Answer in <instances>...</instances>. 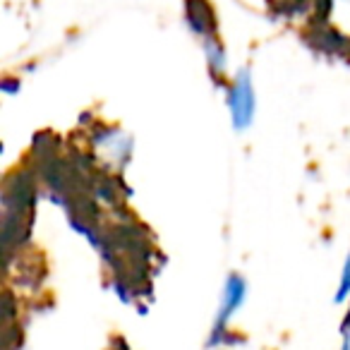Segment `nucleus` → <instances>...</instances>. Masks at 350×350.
<instances>
[{
  "mask_svg": "<svg viewBox=\"0 0 350 350\" xmlns=\"http://www.w3.org/2000/svg\"><path fill=\"white\" fill-rule=\"evenodd\" d=\"M228 108L235 130L250 127V122L254 118V94H252V79H250L247 72H240L233 79V87L228 89Z\"/></svg>",
  "mask_w": 350,
  "mask_h": 350,
  "instance_id": "1",
  "label": "nucleus"
},
{
  "mask_svg": "<svg viewBox=\"0 0 350 350\" xmlns=\"http://www.w3.org/2000/svg\"><path fill=\"white\" fill-rule=\"evenodd\" d=\"M245 300V281L238 276H230L226 283L224 291V302H221V312H219V326H224L226 321L233 317V312L243 305Z\"/></svg>",
  "mask_w": 350,
  "mask_h": 350,
  "instance_id": "2",
  "label": "nucleus"
},
{
  "mask_svg": "<svg viewBox=\"0 0 350 350\" xmlns=\"http://www.w3.org/2000/svg\"><path fill=\"white\" fill-rule=\"evenodd\" d=\"M345 295H350V254L345 257L343 273H340V286H338V300H343Z\"/></svg>",
  "mask_w": 350,
  "mask_h": 350,
  "instance_id": "3",
  "label": "nucleus"
},
{
  "mask_svg": "<svg viewBox=\"0 0 350 350\" xmlns=\"http://www.w3.org/2000/svg\"><path fill=\"white\" fill-rule=\"evenodd\" d=\"M343 350H350V329H348V334H345V343H343Z\"/></svg>",
  "mask_w": 350,
  "mask_h": 350,
  "instance_id": "4",
  "label": "nucleus"
}]
</instances>
